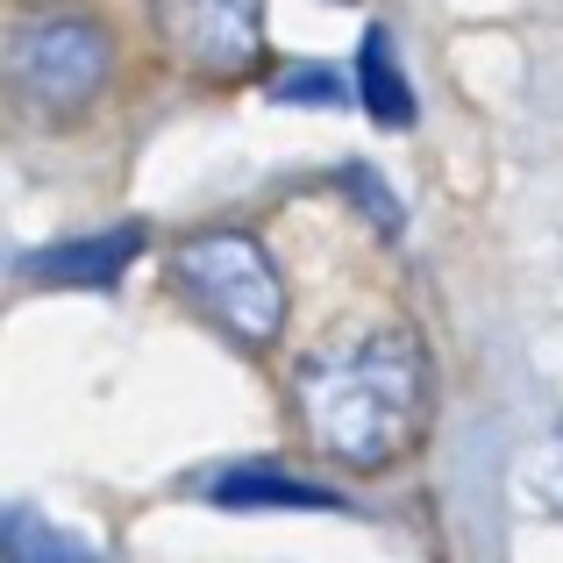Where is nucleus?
Wrapping results in <instances>:
<instances>
[{
  "label": "nucleus",
  "mask_w": 563,
  "mask_h": 563,
  "mask_svg": "<svg viewBox=\"0 0 563 563\" xmlns=\"http://www.w3.org/2000/svg\"><path fill=\"white\" fill-rule=\"evenodd\" d=\"M435 372L413 329H357L335 335L329 350L300 364L292 378V413H300L307 442L343 471H393L399 456L421 442Z\"/></svg>",
  "instance_id": "obj_1"
},
{
  "label": "nucleus",
  "mask_w": 563,
  "mask_h": 563,
  "mask_svg": "<svg viewBox=\"0 0 563 563\" xmlns=\"http://www.w3.org/2000/svg\"><path fill=\"white\" fill-rule=\"evenodd\" d=\"M172 292L229 343L272 350L286 329V278L250 229H200L172 250Z\"/></svg>",
  "instance_id": "obj_2"
},
{
  "label": "nucleus",
  "mask_w": 563,
  "mask_h": 563,
  "mask_svg": "<svg viewBox=\"0 0 563 563\" xmlns=\"http://www.w3.org/2000/svg\"><path fill=\"white\" fill-rule=\"evenodd\" d=\"M0 71L36 114H79L114 71V36L86 8H36L0 36Z\"/></svg>",
  "instance_id": "obj_3"
},
{
  "label": "nucleus",
  "mask_w": 563,
  "mask_h": 563,
  "mask_svg": "<svg viewBox=\"0 0 563 563\" xmlns=\"http://www.w3.org/2000/svg\"><path fill=\"white\" fill-rule=\"evenodd\" d=\"M151 29L192 79H250L264 65V0H151Z\"/></svg>",
  "instance_id": "obj_4"
},
{
  "label": "nucleus",
  "mask_w": 563,
  "mask_h": 563,
  "mask_svg": "<svg viewBox=\"0 0 563 563\" xmlns=\"http://www.w3.org/2000/svg\"><path fill=\"white\" fill-rule=\"evenodd\" d=\"M136 250H143V229L129 221V229H100V235H79V243H57L43 257H29V278L36 286H93L100 292L129 272Z\"/></svg>",
  "instance_id": "obj_5"
},
{
  "label": "nucleus",
  "mask_w": 563,
  "mask_h": 563,
  "mask_svg": "<svg viewBox=\"0 0 563 563\" xmlns=\"http://www.w3.org/2000/svg\"><path fill=\"white\" fill-rule=\"evenodd\" d=\"M357 100L372 108L378 129H413V114H421L407 71L393 65V36L385 29H364V43H357Z\"/></svg>",
  "instance_id": "obj_6"
},
{
  "label": "nucleus",
  "mask_w": 563,
  "mask_h": 563,
  "mask_svg": "<svg viewBox=\"0 0 563 563\" xmlns=\"http://www.w3.org/2000/svg\"><path fill=\"white\" fill-rule=\"evenodd\" d=\"M214 507H307V514H335L343 499L329 485L286 478V471H221L214 478Z\"/></svg>",
  "instance_id": "obj_7"
},
{
  "label": "nucleus",
  "mask_w": 563,
  "mask_h": 563,
  "mask_svg": "<svg viewBox=\"0 0 563 563\" xmlns=\"http://www.w3.org/2000/svg\"><path fill=\"white\" fill-rule=\"evenodd\" d=\"M0 550H8V556H79V542H65L57 528H43L29 507H14V514H0Z\"/></svg>",
  "instance_id": "obj_8"
},
{
  "label": "nucleus",
  "mask_w": 563,
  "mask_h": 563,
  "mask_svg": "<svg viewBox=\"0 0 563 563\" xmlns=\"http://www.w3.org/2000/svg\"><path fill=\"white\" fill-rule=\"evenodd\" d=\"M272 93H278V100H321V108H343V100H350V86L335 79V71H321V65H292L286 79L272 86Z\"/></svg>",
  "instance_id": "obj_9"
},
{
  "label": "nucleus",
  "mask_w": 563,
  "mask_h": 563,
  "mask_svg": "<svg viewBox=\"0 0 563 563\" xmlns=\"http://www.w3.org/2000/svg\"><path fill=\"white\" fill-rule=\"evenodd\" d=\"M343 186H350V192H357V200H364V207H372V221H378V235H399V207H393V192H385V186H378V172H372V165H350V172H343Z\"/></svg>",
  "instance_id": "obj_10"
},
{
  "label": "nucleus",
  "mask_w": 563,
  "mask_h": 563,
  "mask_svg": "<svg viewBox=\"0 0 563 563\" xmlns=\"http://www.w3.org/2000/svg\"><path fill=\"white\" fill-rule=\"evenodd\" d=\"M528 485H536V493L563 514V428H556L550 442H542V456H536V471H528Z\"/></svg>",
  "instance_id": "obj_11"
}]
</instances>
